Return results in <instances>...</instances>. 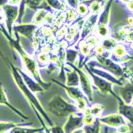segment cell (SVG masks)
I'll return each mask as SVG.
<instances>
[{
    "instance_id": "cell-20",
    "label": "cell",
    "mask_w": 133,
    "mask_h": 133,
    "mask_svg": "<svg viewBox=\"0 0 133 133\" xmlns=\"http://www.w3.org/2000/svg\"><path fill=\"white\" fill-rule=\"evenodd\" d=\"M79 58V51L76 47H69L64 53V63L65 65H73Z\"/></svg>"
},
{
    "instance_id": "cell-28",
    "label": "cell",
    "mask_w": 133,
    "mask_h": 133,
    "mask_svg": "<svg viewBox=\"0 0 133 133\" xmlns=\"http://www.w3.org/2000/svg\"><path fill=\"white\" fill-rule=\"evenodd\" d=\"M101 122L99 121V119H96V121L94 122L93 124L91 125H84L83 126V130L84 133H101Z\"/></svg>"
},
{
    "instance_id": "cell-1",
    "label": "cell",
    "mask_w": 133,
    "mask_h": 133,
    "mask_svg": "<svg viewBox=\"0 0 133 133\" xmlns=\"http://www.w3.org/2000/svg\"><path fill=\"white\" fill-rule=\"evenodd\" d=\"M0 55L2 57V59L4 60V62L6 63V65L8 66V69L10 71V73L13 77V80L16 84L17 88L20 90V92L23 94V96L26 98V100L29 102V104L31 105V107L33 108V111L35 112L37 118L39 119V122L41 123V126L46 127V123L48 124V126L51 127L53 126V122L52 120L50 119V117L48 116L45 108L42 106V104L40 103V101L37 99V97L35 96V93H33L25 84L24 80L22 78V76L20 75L19 71H18V67L15 66L14 63H12L10 60L6 57V55L3 53L1 50H0Z\"/></svg>"
},
{
    "instance_id": "cell-8",
    "label": "cell",
    "mask_w": 133,
    "mask_h": 133,
    "mask_svg": "<svg viewBox=\"0 0 133 133\" xmlns=\"http://www.w3.org/2000/svg\"><path fill=\"white\" fill-rule=\"evenodd\" d=\"M87 65H88L89 69H90V70H91L94 74H96V75H98V76H100V77L104 78V79L107 80V81L111 82L113 85H117V86H123V85L126 83V81H125L126 79L116 77L115 75H113V74L110 73V72H108L107 70L103 69L102 67L96 66V65H95L94 63H92L91 61H90V62H88V63H87Z\"/></svg>"
},
{
    "instance_id": "cell-39",
    "label": "cell",
    "mask_w": 133,
    "mask_h": 133,
    "mask_svg": "<svg viewBox=\"0 0 133 133\" xmlns=\"http://www.w3.org/2000/svg\"><path fill=\"white\" fill-rule=\"evenodd\" d=\"M51 133H66L63 126H59V125H53V126L49 127Z\"/></svg>"
},
{
    "instance_id": "cell-21",
    "label": "cell",
    "mask_w": 133,
    "mask_h": 133,
    "mask_svg": "<svg viewBox=\"0 0 133 133\" xmlns=\"http://www.w3.org/2000/svg\"><path fill=\"white\" fill-rule=\"evenodd\" d=\"M44 130L41 127H30V126H21V124H17L12 127L7 133H40Z\"/></svg>"
},
{
    "instance_id": "cell-7",
    "label": "cell",
    "mask_w": 133,
    "mask_h": 133,
    "mask_svg": "<svg viewBox=\"0 0 133 133\" xmlns=\"http://www.w3.org/2000/svg\"><path fill=\"white\" fill-rule=\"evenodd\" d=\"M3 12L5 15V28L10 36L13 35V26L17 22L18 14H19V7L14 6L11 4H6L3 6Z\"/></svg>"
},
{
    "instance_id": "cell-49",
    "label": "cell",
    "mask_w": 133,
    "mask_h": 133,
    "mask_svg": "<svg viewBox=\"0 0 133 133\" xmlns=\"http://www.w3.org/2000/svg\"><path fill=\"white\" fill-rule=\"evenodd\" d=\"M98 1H99V2H101V3H103V4H104V3L106 2L107 0H98Z\"/></svg>"
},
{
    "instance_id": "cell-53",
    "label": "cell",
    "mask_w": 133,
    "mask_h": 133,
    "mask_svg": "<svg viewBox=\"0 0 133 133\" xmlns=\"http://www.w3.org/2000/svg\"><path fill=\"white\" fill-rule=\"evenodd\" d=\"M119 1H120V0H119Z\"/></svg>"
},
{
    "instance_id": "cell-50",
    "label": "cell",
    "mask_w": 133,
    "mask_h": 133,
    "mask_svg": "<svg viewBox=\"0 0 133 133\" xmlns=\"http://www.w3.org/2000/svg\"><path fill=\"white\" fill-rule=\"evenodd\" d=\"M129 104H130V105H131V106L133 107V98L131 99V101H130V103H129Z\"/></svg>"
},
{
    "instance_id": "cell-10",
    "label": "cell",
    "mask_w": 133,
    "mask_h": 133,
    "mask_svg": "<svg viewBox=\"0 0 133 133\" xmlns=\"http://www.w3.org/2000/svg\"><path fill=\"white\" fill-rule=\"evenodd\" d=\"M99 14H89L87 17H85L83 25L81 27V31H80V37L78 41H83L86 39L90 34H92L95 30V27L97 24V20H98ZM77 41V42H78Z\"/></svg>"
},
{
    "instance_id": "cell-3",
    "label": "cell",
    "mask_w": 133,
    "mask_h": 133,
    "mask_svg": "<svg viewBox=\"0 0 133 133\" xmlns=\"http://www.w3.org/2000/svg\"><path fill=\"white\" fill-rule=\"evenodd\" d=\"M46 109L49 113L58 118L67 117L74 112H78L74 102H68L61 95H55L49 100L47 102Z\"/></svg>"
},
{
    "instance_id": "cell-40",
    "label": "cell",
    "mask_w": 133,
    "mask_h": 133,
    "mask_svg": "<svg viewBox=\"0 0 133 133\" xmlns=\"http://www.w3.org/2000/svg\"><path fill=\"white\" fill-rule=\"evenodd\" d=\"M0 26H5V15L2 8L0 9Z\"/></svg>"
},
{
    "instance_id": "cell-22",
    "label": "cell",
    "mask_w": 133,
    "mask_h": 133,
    "mask_svg": "<svg viewBox=\"0 0 133 133\" xmlns=\"http://www.w3.org/2000/svg\"><path fill=\"white\" fill-rule=\"evenodd\" d=\"M49 11H52V10H47V9H38V10H36L33 15V18H32V23H34L38 27L44 25V21H45V18H46L47 14H48Z\"/></svg>"
},
{
    "instance_id": "cell-30",
    "label": "cell",
    "mask_w": 133,
    "mask_h": 133,
    "mask_svg": "<svg viewBox=\"0 0 133 133\" xmlns=\"http://www.w3.org/2000/svg\"><path fill=\"white\" fill-rule=\"evenodd\" d=\"M104 109H105V107L103 106L102 104H100V103H93L90 106L91 114L93 115L95 118H100L102 116V114H103Z\"/></svg>"
},
{
    "instance_id": "cell-16",
    "label": "cell",
    "mask_w": 133,
    "mask_h": 133,
    "mask_svg": "<svg viewBox=\"0 0 133 133\" xmlns=\"http://www.w3.org/2000/svg\"><path fill=\"white\" fill-rule=\"evenodd\" d=\"M0 105H3V106L7 107L8 109H10L13 113H15L19 117L20 119H22V120L29 119V117H28L27 115H25L24 113H22L19 109H17L16 107L13 106V105L9 102L8 97H7V95H6V92H5V89H4V87H3L2 84H0Z\"/></svg>"
},
{
    "instance_id": "cell-6",
    "label": "cell",
    "mask_w": 133,
    "mask_h": 133,
    "mask_svg": "<svg viewBox=\"0 0 133 133\" xmlns=\"http://www.w3.org/2000/svg\"><path fill=\"white\" fill-rule=\"evenodd\" d=\"M70 67L77 71V73L79 75V87L83 91L85 97L91 103L93 101V85H92V82H91V79H90L88 73L86 71H84L83 69L77 67L75 64L70 65Z\"/></svg>"
},
{
    "instance_id": "cell-41",
    "label": "cell",
    "mask_w": 133,
    "mask_h": 133,
    "mask_svg": "<svg viewBox=\"0 0 133 133\" xmlns=\"http://www.w3.org/2000/svg\"><path fill=\"white\" fill-rule=\"evenodd\" d=\"M125 5H126V8L128 9V11H130V12L133 13V0H129Z\"/></svg>"
},
{
    "instance_id": "cell-45",
    "label": "cell",
    "mask_w": 133,
    "mask_h": 133,
    "mask_svg": "<svg viewBox=\"0 0 133 133\" xmlns=\"http://www.w3.org/2000/svg\"><path fill=\"white\" fill-rule=\"evenodd\" d=\"M43 132H44V133H51V131H50L49 127L46 126V127H44V130H43Z\"/></svg>"
},
{
    "instance_id": "cell-33",
    "label": "cell",
    "mask_w": 133,
    "mask_h": 133,
    "mask_svg": "<svg viewBox=\"0 0 133 133\" xmlns=\"http://www.w3.org/2000/svg\"><path fill=\"white\" fill-rule=\"evenodd\" d=\"M84 41H85V42H86L87 44L91 47L92 49H94L95 47L98 46V45L100 44L101 39H100L97 35H95L94 33H92V34H90L88 37H86V39L84 40Z\"/></svg>"
},
{
    "instance_id": "cell-35",
    "label": "cell",
    "mask_w": 133,
    "mask_h": 133,
    "mask_svg": "<svg viewBox=\"0 0 133 133\" xmlns=\"http://www.w3.org/2000/svg\"><path fill=\"white\" fill-rule=\"evenodd\" d=\"M18 123L14 122H6V121H0V133H7L12 127L17 125Z\"/></svg>"
},
{
    "instance_id": "cell-31",
    "label": "cell",
    "mask_w": 133,
    "mask_h": 133,
    "mask_svg": "<svg viewBox=\"0 0 133 133\" xmlns=\"http://www.w3.org/2000/svg\"><path fill=\"white\" fill-rule=\"evenodd\" d=\"M89 100L87 99L86 97H82V98H79V99L75 100L74 101V104L77 108V111L78 112H83L87 107H89Z\"/></svg>"
},
{
    "instance_id": "cell-15",
    "label": "cell",
    "mask_w": 133,
    "mask_h": 133,
    "mask_svg": "<svg viewBox=\"0 0 133 133\" xmlns=\"http://www.w3.org/2000/svg\"><path fill=\"white\" fill-rule=\"evenodd\" d=\"M114 98L118 102V113H120L125 118L127 123L133 126V107L130 104L125 103L118 95H116Z\"/></svg>"
},
{
    "instance_id": "cell-52",
    "label": "cell",
    "mask_w": 133,
    "mask_h": 133,
    "mask_svg": "<svg viewBox=\"0 0 133 133\" xmlns=\"http://www.w3.org/2000/svg\"><path fill=\"white\" fill-rule=\"evenodd\" d=\"M115 133H119V132H117V131H116V132H115Z\"/></svg>"
},
{
    "instance_id": "cell-44",
    "label": "cell",
    "mask_w": 133,
    "mask_h": 133,
    "mask_svg": "<svg viewBox=\"0 0 133 133\" xmlns=\"http://www.w3.org/2000/svg\"><path fill=\"white\" fill-rule=\"evenodd\" d=\"M71 133H84V130H83V128H80V129H77V130H74L73 132Z\"/></svg>"
},
{
    "instance_id": "cell-42",
    "label": "cell",
    "mask_w": 133,
    "mask_h": 133,
    "mask_svg": "<svg viewBox=\"0 0 133 133\" xmlns=\"http://www.w3.org/2000/svg\"><path fill=\"white\" fill-rule=\"evenodd\" d=\"M21 0H8V4H11L14 6H19Z\"/></svg>"
},
{
    "instance_id": "cell-38",
    "label": "cell",
    "mask_w": 133,
    "mask_h": 133,
    "mask_svg": "<svg viewBox=\"0 0 133 133\" xmlns=\"http://www.w3.org/2000/svg\"><path fill=\"white\" fill-rule=\"evenodd\" d=\"M65 3L68 6V8H72V9H76L78 4L80 3L79 0H65Z\"/></svg>"
},
{
    "instance_id": "cell-37",
    "label": "cell",
    "mask_w": 133,
    "mask_h": 133,
    "mask_svg": "<svg viewBox=\"0 0 133 133\" xmlns=\"http://www.w3.org/2000/svg\"><path fill=\"white\" fill-rule=\"evenodd\" d=\"M116 131L119 133H129L130 131V124L129 123H124L120 125L118 128H116Z\"/></svg>"
},
{
    "instance_id": "cell-4",
    "label": "cell",
    "mask_w": 133,
    "mask_h": 133,
    "mask_svg": "<svg viewBox=\"0 0 133 133\" xmlns=\"http://www.w3.org/2000/svg\"><path fill=\"white\" fill-rule=\"evenodd\" d=\"M93 59L96 60L97 64L103 69L107 70L108 72L112 73L118 78H124L127 80H133V77L129 69L123 66L121 63L114 61L110 56H93Z\"/></svg>"
},
{
    "instance_id": "cell-43",
    "label": "cell",
    "mask_w": 133,
    "mask_h": 133,
    "mask_svg": "<svg viewBox=\"0 0 133 133\" xmlns=\"http://www.w3.org/2000/svg\"><path fill=\"white\" fill-rule=\"evenodd\" d=\"M6 4H8V0H0V9L3 8V6H5Z\"/></svg>"
},
{
    "instance_id": "cell-29",
    "label": "cell",
    "mask_w": 133,
    "mask_h": 133,
    "mask_svg": "<svg viewBox=\"0 0 133 133\" xmlns=\"http://www.w3.org/2000/svg\"><path fill=\"white\" fill-rule=\"evenodd\" d=\"M104 4L99 2L98 0H92L89 4V12L90 14H100L102 11Z\"/></svg>"
},
{
    "instance_id": "cell-14",
    "label": "cell",
    "mask_w": 133,
    "mask_h": 133,
    "mask_svg": "<svg viewBox=\"0 0 133 133\" xmlns=\"http://www.w3.org/2000/svg\"><path fill=\"white\" fill-rule=\"evenodd\" d=\"M18 71H19L20 75L22 76V78L24 80V82H25V84L27 85V87H28L33 93H42V92L46 91L43 87L41 86V84H40L37 80L34 79L32 76H30V75L27 73V72H25L24 70L18 68Z\"/></svg>"
},
{
    "instance_id": "cell-25",
    "label": "cell",
    "mask_w": 133,
    "mask_h": 133,
    "mask_svg": "<svg viewBox=\"0 0 133 133\" xmlns=\"http://www.w3.org/2000/svg\"><path fill=\"white\" fill-rule=\"evenodd\" d=\"M92 0H85V1H82L78 4L77 8L75 9L78 17H82V18H85L87 17L90 12H89V4Z\"/></svg>"
},
{
    "instance_id": "cell-48",
    "label": "cell",
    "mask_w": 133,
    "mask_h": 133,
    "mask_svg": "<svg viewBox=\"0 0 133 133\" xmlns=\"http://www.w3.org/2000/svg\"><path fill=\"white\" fill-rule=\"evenodd\" d=\"M129 133H133V126L132 125H130V131H129Z\"/></svg>"
},
{
    "instance_id": "cell-12",
    "label": "cell",
    "mask_w": 133,
    "mask_h": 133,
    "mask_svg": "<svg viewBox=\"0 0 133 133\" xmlns=\"http://www.w3.org/2000/svg\"><path fill=\"white\" fill-rule=\"evenodd\" d=\"M98 119L101 122V124H103V125H105L107 127H110V128H115V129L118 128L120 125L127 123L125 118L118 112L117 113L108 114V115H105V116H101Z\"/></svg>"
},
{
    "instance_id": "cell-18",
    "label": "cell",
    "mask_w": 133,
    "mask_h": 133,
    "mask_svg": "<svg viewBox=\"0 0 133 133\" xmlns=\"http://www.w3.org/2000/svg\"><path fill=\"white\" fill-rule=\"evenodd\" d=\"M115 93L125 103L129 104L133 98V80H128V82H126L123 86H118Z\"/></svg>"
},
{
    "instance_id": "cell-2",
    "label": "cell",
    "mask_w": 133,
    "mask_h": 133,
    "mask_svg": "<svg viewBox=\"0 0 133 133\" xmlns=\"http://www.w3.org/2000/svg\"><path fill=\"white\" fill-rule=\"evenodd\" d=\"M7 41H8L9 45L13 48L14 51L19 55L20 59H21V64H22V67L24 68V71L27 72L30 76H32L34 79L37 80L45 90L49 89L51 87V83L46 82V81L42 79L36 59L33 58L29 53H27L26 51L23 49V47L20 45L19 35H16V38L10 37V38L7 39Z\"/></svg>"
},
{
    "instance_id": "cell-11",
    "label": "cell",
    "mask_w": 133,
    "mask_h": 133,
    "mask_svg": "<svg viewBox=\"0 0 133 133\" xmlns=\"http://www.w3.org/2000/svg\"><path fill=\"white\" fill-rule=\"evenodd\" d=\"M83 113L81 112H74L67 116L66 121L63 124V128L66 133H71L74 130L83 128Z\"/></svg>"
},
{
    "instance_id": "cell-34",
    "label": "cell",
    "mask_w": 133,
    "mask_h": 133,
    "mask_svg": "<svg viewBox=\"0 0 133 133\" xmlns=\"http://www.w3.org/2000/svg\"><path fill=\"white\" fill-rule=\"evenodd\" d=\"M67 32H68V26L63 24L62 26H60L58 29H56L55 31V37L58 41H61V40L65 39L67 35Z\"/></svg>"
},
{
    "instance_id": "cell-32",
    "label": "cell",
    "mask_w": 133,
    "mask_h": 133,
    "mask_svg": "<svg viewBox=\"0 0 133 133\" xmlns=\"http://www.w3.org/2000/svg\"><path fill=\"white\" fill-rule=\"evenodd\" d=\"M65 13V22L67 23H72L75 20L78 19V15H77V12L75 9H72V8H67L66 10L64 11Z\"/></svg>"
},
{
    "instance_id": "cell-27",
    "label": "cell",
    "mask_w": 133,
    "mask_h": 133,
    "mask_svg": "<svg viewBox=\"0 0 133 133\" xmlns=\"http://www.w3.org/2000/svg\"><path fill=\"white\" fill-rule=\"evenodd\" d=\"M48 6L54 11L64 12L66 10V3L60 1V0H45Z\"/></svg>"
},
{
    "instance_id": "cell-5",
    "label": "cell",
    "mask_w": 133,
    "mask_h": 133,
    "mask_svg": "<svg viewBox=\"0 0 133 133\" xmlns=\"http://www.w3.org/2000/svg\"><path fill=\"white\" fill-rule=\"evenodd\" d=\"M83 66H84L85 71L88 73L89 77H90V79H91L92 85L99 91L100 93L111 94L113 97H115V96L117 95V94L115 93V91H114V85L111 83V82H109V81L105 80L104 78H102V77H100V76H98V75L94 74L93 72L89 69V67H88V65H87V63H85Z\"/></svg>"
},
{
    "instance_id": "cell-26",
    "label": "cell",
    "mask_w": 133,
    "mask_h": 133,
    "mask_svg": "<svg viewBox=\"0 0 133 133\" xmlns=\"http://www.w3.org/2000/svg\"><path fill=\"white\" fill-rule=\"evenodd\" d=\"M36 62H37V65L39 68L48 67L50 64V54L40 50V52L36 57Z\"/></svg>"
},
{
    "instance_id": "cell-24",
    "label": "cell",
    "mask_w": 133,
    "mask_h": 133,
    "mask_svg": "<svg viewBox=\"0 0 133 133\" xmlns=\"http://www.w3.org/2000/svg\"><path fill=\"white\" fill-rule=\"evenodd\" d=\"M118 41L115 39L112 36H109V37H106V38H103L100 41V45L103 47V49L107 51V52H110L113 50L115 46L117 45Z\"/></svg>"
},
{
    "instance_id": "cell-46",
    "label": "cell",
    "mask_w": 133,
    "mask_h": 133,
    "mask_svg": "<svg viewBox=\"0 0 133 133\" xmlns=\"http://www.w3.org/2000/svg\"><path fill=\"white\" fill-rule=\"evenodd\" d=\"M129 71H130V73H131V75H132V77H133V64L129 67Z\"/></svg>"
},
{
    "instance_id": "cell-17",
    "label": "cell",
    "mask_w": 133,
    "mask_h": 133,
    "mask_svg": "<svg viewBox=\"0 0 133 133\" xmlns=\"http://www.w3.org/2000/svg\"><path fill=\"white\" fill-rule=\"evenodd\" d=\"M52 82H54L57 85H59L60 87H62L65 90L67 95L69 96V98L72 99L73 101L79 99V98H82V97H85L83 91L81 90V88L79 86H68L65 83H62V82H60V81L55 79H52Z\"/></svg>"
},
{
    "instance_id": "cell-13",
    "label": "cell",
    "mask_w": 133,
    "mask_h": 133,
    "mask_svg": "<svg viewBox=\"0 0 133 133\" xmlns=\"http://www.w3.org/2000/svg\"><path fill=\"white\" fill-rule=\"evenodd\" d=\"M110 58H112L116 62L122 63V62H125V61L131 59V56L128 53V50H127V47L125 46V44L122 42H118L115 48L111 51Z\"/></svg>"
},
{
    "instance_id": "cell-51",
    "label": "cell",
    "mask_w": 133,
    "mask_h": 133,
    "mask_svg": "<svg viewBox=\"0 0 133 133\" xmlns=\"http://www.w3.org/2000/svg\"><path fill=\"white\" fill-rule=\"evenodd\" d=\"M60 1H62V2H64V3H65V0H60Z\"/></svg>"
},
{
    "instance_id": "cell-36",
    "label": "cell",
    "mask_w": 133,
    "mask_h": 133,
    "mask_svg": "<svg viewBox=\"0 0 133 133\" xmlns=\"http://www.w3.org/2000/svg\"><path fill=\"white\" fill-rule=\"evenodd\" d=\"M96 119H98V118H95L92 114L83 115V124L84 125H91L96 121Z\"/></svg>"
},
{
    "instance_id": "cell-19",
    "label": "cell",
    "mask_w": 133,
    "mask_h": 133,
    "mask_svg": "<svg viewBox=\"0 0 133 133\" xmlns=\"http://www.w3.org/2000/svg\"><path fill=\"white\" fill-rule=\"evenodd\" d=\"M61 69L63 72H65V77H66L65 84L66 85H68V86H79V75L75 69L71 68V70H70L65 65L61 67Z\"/></svg>"
},
{
    "instance_id": "cell-23",
    "label": "cell",
    "mask_w": 133,
    "mask_h": 133,
    "mask_svg": "<svg viewBox=\"0 0 133 133\" xmlns=\"http://www.w3.org/2000/svg\"><path fill=\"white\" fill-rule=\"evenodd\" d=\"M26 7L32 9L34 11L38 9H47V10H52L50 7L48 6L45 0H27Z\"/></svg>"
},
{
    "instance_id": "cell-47",
    "label": "cell",
    "mask_w": 133,
    "mask_h": 133,
    "mask_svg": "<svg viewBox=\"0 0 133 133\" xmlns=\"http://www.w3.org/2000/svg\"><path fill=\"white\" fill-rule=\"evenodd\" d=\"M108 128H109V127H107V126L104 127V129H103V131H104V133H109V132H108Z\"/></svg>"
},
{
    "instance_id": "cell-9",
    "label": "cell",
    "mask_w": 133,
    "mask_h": 133,
    "mask_svg": "<svg viewBox=\"0 0 133 133\" xmlns=\"http://www.w3.org/2000/svg\"><path fill=\"white\" fill-rule=\"evenodd\" d=\"M39 27L35 25L34 23H15L13 26V37L14 35L23 36L27 39H32L34 37V34L38 31Z\"/></svg>"
}]
</instances>
